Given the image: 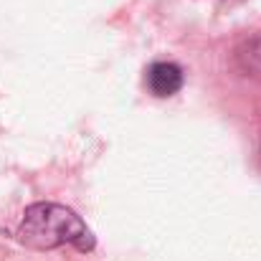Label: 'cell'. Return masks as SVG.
<instances>
[{
    "mask_svg": "<svg viewBox=\"0 0 261 261\" xmlns=\"http://www.w3.org/2000/svg\"><path fill=\"white\" fill-rule=\"evenodd\" d=\"M18 239L23 246L36 251H51L61 246H74L79 251L94 249V236L89 226L66 205L59 203H33L25 208Z\"/></svg>",
    "mask_w": 261,
    "mask_h": 261,
    "instance_id": "1",
    "label": "cell"
},
{
    "mask_svg": "<svg viewBox=\"0 0 261 261\" xmlns=\"http://www.w3.org/2000/svg\"><path fill=\"white\" fill-rule=\"evenodd\" d=\"M145 84L160 99L173 96L182 89V69L173 61H155L145 74Z\"/></svg>",
    "mask_w": 261,
    "mask_h": 261,
    "instance_id": "2",
    "label": "cell"
}]
</instances>
